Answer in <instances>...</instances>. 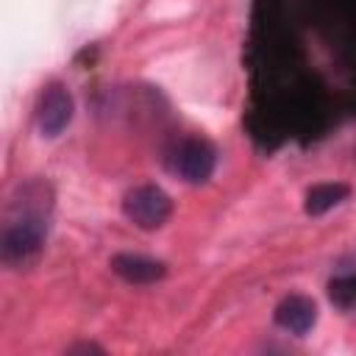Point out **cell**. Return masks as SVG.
<instances>
[{
    "label": "cell",
    "instance_id": "cell-1",
    "mask_svg": "<svg viewBox=\"0 0 356 356\" xmlns=\"http://www.w3.org/2000/svg\"><path fill=\"white\" fill-rule=\"evenodd\" d=\"M47 211H50V186L42 181H28L17 189V197L8 203V217L0 236V256L8 267H28L39 259L47 239Z\"/></svg>",
    "mask_w": 356,
    "mask_h": 356
},
{
    "label": "cell",
    "instance_id": "cell-2",
    "mask_svg": "<svg viewBox=\"0 0 356 356\" xmlns=\"http://www.w3.org/2000/svg\"><path fill=\"white\" fill-rule=\"evenodd\" d=\"M122 211H125V217H128L136 228H142V231H156V228H161V225L170 220V214H172V200H170V195H167L164 189H159V186H153V184H142V186H136V189H131V192L125 195Z\"/></svg>",
    "mask_w": 356,
    "mask_h": 356
},
{
    "label": "cell",
    "instance_id": "cell-6",
    "mask_svg": "<svg viewBox=\"0 0 356 356\" xmlns=\"http://www.w3.org/2000/svg\"><path fill=\"white\" fill-rule=\"evenodd\" d=\"M111 270L128 284H153V281H161L164 273H167L164 261H156V259H147V256H139V253L111 256Z\"/></svg>",
    "mask_w": 356,
    "mask_h": 356
},
{
    "label": "cell",
    "instance_id": "cell-9",
    "mask_svg": "<svg viewBox=\"0 0 356 356\" xmlns=\"http://www.w3.org/2000/svg\"><path fill=\"white\" fill-rule=\"evenodd\" d=\"M67 353H103V348L95 342H78V345H70Z\"/></svg>",
    "mask_w": 356,
    "mask_h": 356
},
{
    "label": "cell",
    "instance_id": "cell-5",
    "mask_svg": "<svg viewBox=\"0 0 356 356\" xmlns=\"http://www.w3.org/2000/svg\"><path fill=\"white\" fill-rule=\"evenodd\" d=\"M275 323L289 334H306L317 323V306L306 295H289L275 306Z\"/></svg>",
    "mask_w": 356,
    "mask_h": 356
},
{
    "label": "cell",
    "instance_id": "cell-4",
    "mask_svg": "<svg viewBox=\"0 0 356 356\" xmlns=\"http://www.w3.org/2000/svg\"><path fill=\"white\" fill-rule=\"evenodd\" d=\"M72 111H75V103H72V95L67 92V86L64 83H50V86H44V92L39 97L36 125L44 136H58L70 125Z\"/></svg>",
    "mask_w": 356,
    "mask_h": 356
},
{
    "label": "cell",
    "instance_id": "cell-8",
    "mask_svg": "<svg viewBox=\"0 0 356 356\" xmlns=\"http://www.w3.org/2000/svg\"><path fill=\"white\" fill-rule=\"evenodd\" d=\"M328 295H331V300H334L339 309L356 306V275L331 281V284H328Z\"/></svg>",
    "mask_w": 356,
    "mask_h": 356
},
{
    "label": "cell",
    "instance_id": "cell-7",
    "mask_svg": "<svg viewBox=\"0 0 356 356\" xmlns=\"http://www.w3.org/2000/svg\"><path fill=\"white\" fill-rule=\"evenodd\" d=\"M350 195V186L342 184V181H334V184H317L306 192V200H303V209L306 214L317 217V214H325L328 209L339 206L345 197Z\"/></svg>",
    "mask_w": 356,
    "mask_h": 356
},
{
    "label": "cell",
    "instance_id": "cell-3",
    "mask_svg": "<svg viewBox=\"0 0 356 356\" xmlns=\"http://www.w3.org/2000/svg\"><path fill=\"white\" fill-rule=\"evenodd\" d=\"M217 164V153L206 139H184L170 159V167L175 175H181L189 184H203L211 178Z\"/></svg>",
    "mask_w": 356,
    "mask_h": 356
}]
</instances>
